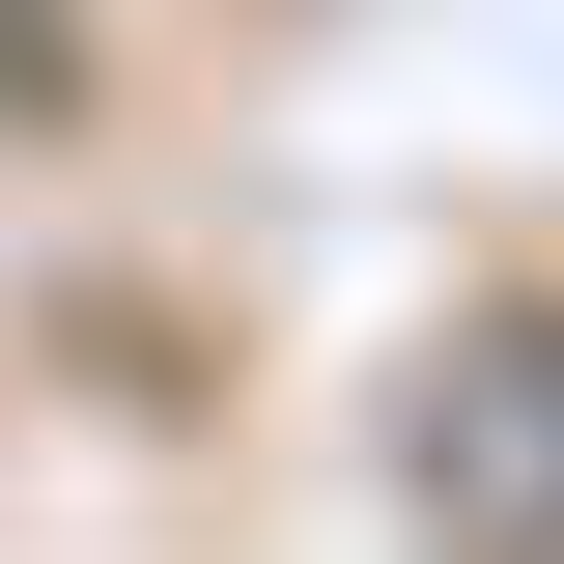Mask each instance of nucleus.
<instances>
[{"mask_svg":"<svg viewBox=\"0 0 564 564\" xmlns=\"http://www.w3.org/2000/svg\"><path fill=\"white\" fill-rule=\"evenodd\" d=\"M395 452H423V508H480V536H564V311H452Z\"/></svg>","mask_w":564,"mask_h":564,"instance_id":"nucleus-1","label":"nucleus"}]
</instances>
